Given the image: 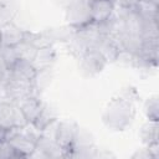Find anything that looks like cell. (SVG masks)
Here are the masks:
<instances>
[{
  "mask_svg": "<svg viewBox=\"0 0 159 159\" xmlns=\"http://www.w3.org/2000/svg\"><path fill=\"white\" fill-rule=\"evenodd\" d=\"M5 89H6V97L11 103H17L21 99L30 96L39 97V93L36 92L32 82H24V81L6 78Z\"/></svg>",
  "mask_w": 159,
  "mask_h": 159,
  "instance_id": "obj_5",
  "label": "cell"
},
{
  "mask_svg": "<svg viewBox=\"0 0 159 159\" xmlns=\"http://www.w3.org/2000/svg\"><path fill=\"white\" fill-rule=\"evenodd\" d=\"M55 61H56V50L53 45H45L37 48L36 55L32 60V65L36 68V71L50 70L52 68Z\"/></svg>",
  "mask_w": 159,
  "mask_h": 159,
  "instance_id": "obj_11",
  "label": "cell"
},
{
  "mask_svg": "<svg viewBox=\"0 0 159 159\" xmlns=\"http://www.w3.org/2000/svg\"><path fill=\"white\" fill-rule=\"evenodd\" d=\"M77 127H78V124L73 120H57V123H56L53 138L57 142V144L63 149L65 158H68V155L72 150Z\"/></svg>",
  "mask_w": 159,
  "mask_h": 159,
  "instance_id": "obj_3",
  "label": "cell"
},
{
  "mask_svg": "<svg viewBox=\"0 0 159 159\" xmlns=\"http://www.w3.org/2000/svg\"><path fill=\"white\" fill-rule=\"evenodd\" d=\"M139 137L142 139V143L144 145H152V144H158L159 143V125L158 120H149L145 122L140 130H139Z\"/></svg>",
  "mask_w": 159,
  "mask_h": 159,
  "instance_id": "obj_15",
  "label": "cell"
},
{
  "mask_svg": "<svg viewBox=\"0 0 159 159\" xmlns=\"http://www.w3.org/2000/svg\"><path fill=\"white\" fill-rule=\"evenodd\" d=\"M17 58H19V56H17V52H16L15 47L1 46V48H0V65L5 70L10 68L16 62Z\"/></svg>",
  "mask_w": 159,
  "mask_h": 159,
  "instance_id": "obj_20",
  "label": "cell"
},
{
  "mask_svg": "<svg viewBox=\"0 0 159 159\" xmlns=\"http://www.w3.org/2000/svg\"><path fill=\"white\" fill-rule=\"evenodd\" d=\"M138 93L134 87H125L113 97L102 113L103 124L114 132L125 130L135 118V103Z\"/></svg>",
  "mask_w": 159,
  "mask_h": 159,
  "instance_id": "obj_1",
  "label": "cell"
},
{
  "mask_svg": "<svg viewBox=\"0 0 159 159\" xmlns=\"http://www.w3.org/2000/svg\"><path fill=\"white\" fill-rule=\"evenodd\" d=\"M133 9L143 20H158V17H159V15H158L159 5L138 0V2L135 4V6Z\"/></svg>",
  "mask_w": 159,
  "mask_h": 159,
  "instance_id": "obj_16",
  "label": "cell"
},
{
  "mask_svg": "<svg viewBox=\"0 0 159 159\" xmlns=\"http://www.w3.org/2000/svg\"><path fill=\"white\" fill-rule=\"evenodd\" d=\"M144 113L149 120H159V97L153 94L144 103Z\"/></svg>",
  "mask_w": 159,
  "mask_h": 159,
  "instance_id": "obj_19",
  "label": "cell"
},
{
  "mask_svg": "<svg viewBox=\"0 0 159 159\" xmlns=\"http://www.w3.org/2000/svg\"><path fill=\"white\" fill-rule=\"evenodd\" d=\"M15 48H16L19 58L27 60V61H31V62H32V60L36 55V51H37V47L35 45H32L30 42H26V41L20 42L17 46H15Z\"/></svg>",
  "mask_w": 159,
  "mask_h": 159,
  "instance_id": "obj_21",
  "label": "cell"
},
{
  "mask_svg": "<svg viewBox=\"0 0 159 159\" xmlns=\"http://www.w3.org/2000/svg\"><path fill=\"white\" fill-rule=\"evenodd\" d=\"M116 6L112 0H89V11L92 21L101 24L107 21L114 14Z\"/></svg>",
  "mask_w": 159,
  "mask_h": 159,
  "instance_id": "obj_9",
  "label": "cell"
},
{
  "mask_svg": "<svg viewBox=\"0 0 159 159\" xmlns=\"http://www.w3.org/2000/svg\"><path fill=\"white\" fill-rule=\"evenodd\" d=\"M137 2L138 0H114V6L130 9V7H134Z\"/></svg>",
  "mask_w": 159,
  "mask_h": 159,
  "instance_id": "obj_24",
  "label": "cell"
},
{
  "mask_svg": "<svg viewBox=\"0 0 159 159\" xmlns=\"http://www.w3.org/2000/svg\"><path fill=\"white\" fill-rule=\"evenodd\" d=\"M9 135H10V128H6V127L0 125V143L7 140Z\"/></svg>",
  "mask_w": 159,
  "mask_h": 159,
  "instance_id": "obj_25",
  "label": "cell"
},
{
  "mask_svg": "<svg viewBox=\"0 0 159 159\" xmlns=\"http://www.w3.org/2000/svg\"><path fill=\"white\" fill-rule=\"evenodd\" d=\"M140 1H147V2H152V4L159 5V0H140Z\"/></svg>",
  "mask_w": 159,
  "mask_h": 159,
  "instance_id": "obj_26",
  "label": "cell"
},
{
  "mask_svg": "<svg viewBox=\"0 0 159 159\" xmlns=\"http://www.w3.org/2000/svg\"><path fill=\"white\" fill-rule=\"evenodd\" d=\"M16 104L21 109V112L25 116L27 123L31 124L35 120V118L37 117V114L40 113V111L43 106V102L37 96H30V97H26V98L21 99Z\"/></svg>",
  "mask_w": 159,
  "mask_h": 159,
  "instance_id": "obj_14",
  "label": "cell"
},
{
  "mask_svg": "<svg viewBox=\"0 0 159 159\" xmlns=\"http://www.w3.org/2000/svg\"><path fill=\"white\" fill-rule=\"evenodd\" d=\"M56 120H58V116H57L56 108L53 106L48 104V103H43L40 113L37 114V117L35 118V120L31 123V125L36 130H39V132L42 133L48 125H51Z\"/></svg>",
  "mask_w": 159,
  "mask_h": 159,
  "instance_id": "obj_13",
  "label": "cell"
},
{
  "mask_svg": "<svg viewBox=\"0 0 159 159\" xmlns=\"http://www.w3.org/2000/svg\"><path fill=\"white\" fill-rule=\"evenodd\" d=\"M92 147H96L92 133L88 132L86 128H82L78 125L76 130L72 149H83V148H92Z\"/></svg>",
  "mask_w": 159,
  "mask_h": 159,
  "instance_id": "obj_17",
  "label": "cell"
},
{
  "mask_svg": "<svg viewBox=\"0 0 159 159\" xmlns=\"http://www.w3.org/2000/svg\"><path fill=\"white\" fill-rule=\"evenodd\" d=\"M7 142L17 152L20 158H29L36 149V143L25 133L24 128H10Z\"/></svg>",
  "mask_w": 159,
  "mask_h": 159,
  "instance_id": "obj_6",
  "label": "cell"
},
{
  "mask_svg": "<svg viewBox=\"0 0 159 159\" xmlns=\"http://www.w3.org/2000/svg\"><path fill=\"white\" fill-rule=\"evenodd\" d=\"M1 46H2V45H1V39H0V48H1Z\"/></svg>",
  "mask_w": 159,
  "mask_h": 159,
  "instance_id": "obj_27",
  "label": "cell"
},
{
  "mask_svg": "<svg viewBox=\"0 0 159 159\" xmlns=\"http://www.w3.org/2000/svg\"><path fill=\"white\" fill-rule=\"evenodd\" d=\"M0 159H20V155L12 148V145L5 140L0 143Z\"/></svg>",
  "mask_w": 159,
  "mask_h": 159,
  "instance_id": "obj_22",
  "label": "cell"
},
{
  "mask_svg": "<svg viewBox=\"0 0 159 159\" xmlns=\"http://www.w3.org/2000/svg\"><path fill=\"white\" fill-rule=\"evenodd\" d=\"M36 148L42 150L48 159H58V158H65V152L63 149L57 144L55 138L48 137L43 133H41L36 140Z\"/></svg>",
  "mask_w": 159,
  "mask_h": 159,
  "instance_id": "obj_12",
  "label": "cell"
},
{
  "mask_svg": "<svg viewBox=\"0 0 159 159\" xmlns=\"http://www.w3.org/2000/svg\"><path fill=\"white\" fill-rule=\"evenodd\" d=\"M36 68L34 67L31 61L17 58L16 62L6 70V76L7 78L11 80H17V81H24V82H34L36 77Z\"/></svg>",
  "mask_w": 159,
  "mask_h": 159,
  "instance_id": "obj_7",
  "label": "cell"
},
{
  "mask_svg": "<svg viewBox=\"0 0 159 159\" xmlns=\"http://www.w3.org/2000/svg\"><path fill=\"white\" fill-rule=\"evenodd\" d=\"M14 107L15 103L0 102V125L14 128Z\"/></svg>",
  "mask_w": 159,
  "mask_h": 159,
  "instance_id": "obj_18",
  "label": "cell"
},
{
  "mask_svg": "<svg viewBox=\"0 0 159 159\" xmlns=\"http://www.w3.org/2000/svg\"><path fill=\"white\" fill-rule=\"evenodd\" d=\"M78 61L81 72L87 77H93L101 73L107 65L104 57L96 48H88L81 57H78Z\"/></svg>",
  "mask_w": 159,
  "mask_h": 159,
  "instance_id": "obj_4",
  "label": "cell"
},
{
  "mask_svg": "<svg viewBox=\"0 0 159 159\" xmlns=\"http://www.w3.org/2000/svg\"><path fill=\"white\" fill-rule=\"evenodd\" d=\"M24 37H25V30L21 29L19 25H16L12 20L0 25V39L2 46L15 47L24 41Z\"/></svg>",
  "mask_w": 159,
  "mask_h": 159,
  "instance_id": "obj_8",
  "label": "cell"
},
{
  "mask_svg": "<svg viewBox=\"0 0 159 159\" xmlns=\"http://www.w3.org/2000/svg\"><path fill=\"white\" fill-rule=\"evenodd\" d=\"M132 159H154L149 147L145 145V148H142V149H138L133 155H132Z\"/></svg>",
  "mask_w": 159,
  "mask_h": 159,
  "instance_id": "obj_23",
  "label": "cell"
},
{
  "mask_svg": "<svg viewBox=\"0 0 159 159\" xmlns=\"http://www.w3.org/2000/svg\"><path fill=\"white\" fill-rule=\"evenodd\" d=\"M93 48H96L104 57L107 63L116 62V60L120 52V48H119L118 43L116 42V40L108 35H102L99 37V40L96 42Z\"/></svg>",
  "mask_w": 159,
  "mask_h": 159,
  "instance_id": "obj_10",
  "label": "cell"
},
{
  "mask_svg": "<svg viewBox=\"0 0 159 159\" xmlns=\"http://www.w3.org/2000/svg\"><path fill=\"white\" fill-rule=\"evenodd\" d=\"M67 25L77 30L92 22L89 11V0H72L65 10Z\"/></svg>",
  "mask_w": 159,
  "mask_h": 159,
  "instance_id": "obj_2",
  "label": "cell"
}]
</instances>
